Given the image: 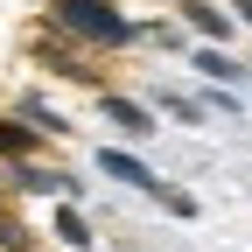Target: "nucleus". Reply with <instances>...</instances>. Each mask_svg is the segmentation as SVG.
<instances>
[{"instance_id": "nucleus-1", "label": "nucleus", "mask_w": 252, "mask_h": 252, "mask_svg": "<svg viewBox=\"0 0 252 252\" xmlns=\"http://www.w3.org/2000/svg\"><path fill=\"white\" fill-rule=\"evenodd\" d=\"M49 28H63L84 49H126L140 42V21L119 7V0H49Z\"/></svg>"}, {"instance_id": "nucleus-2", "label": "nucleus", "mask_w": 252, "mask_h": 252, "mask_svg": "<svg viewBox=\"0 0 252 252\" xmlns=\"http://www.w3.org/2000/svg\"><path fill=\"white\" fill-rule=\"evenodd\" d=\"M35 63H49L56 77H77V84H98V49H84V42H70L63 28H35Z\"/></svg>"}, {"instance_id": "nucleus-3", "label": "nucleus", "mask_w": 252, "mask_h": 252, "mask_svg": "<svg viewBox=\"0 0 252 252\" xmlns=\"http://www.w3.org/2000/svg\"><path fill=\"white\" fill-rule=\"evenodd\" d=\"M98 112H105V126H119L126 140H147V133H154V112H147L140 98H119V91H98Z\"/></svg>"}, {"instance_id": "nucleus-4", "label": "nucleus", "mask_w": 252, "mask_h": 252, "mask_svg": "<svg viewBox=\"0 0 252 252\" xmlns=\"http://www.w3.org/2000/svg\"><path fill=\"white\" fill-rule=\"evenodd\" d=\"M98 175L105 182H126V189H147L154 182V168L140 161V154H126V147H98Z\"/></svg>"}, {"instance_id": "nucleus-5", "label": "nucleus", "mask_w": 252, "mask_h": 252, "mask_svg": "<svg viewBox=\"0 0 252 252\" xmlns=\"http://www.w3.org/2000/svg\"><path fill=\"white\" fill-rule=\"evenodd\" d=\"M182 14H189V28H196V35H203V42H217V49H224V42H231V28H238L231 14H217V7H210V0H189V7H182Z\"/></svg>"}, {"instance_id": "nucleus-6", "label": "nucleus", "mask_w": 252, "mask_h": 252, "mask_svg": "<svg viewBox=\"0 0 252 252\" xmlns=\"http://www.w3.org/2000/svg\"><path fill=\"white\" fill-rule=\"evenodd\" d=\"M196 70H203V77H217V84H245V77H252L245 63H238L231 49H217V42H203V49H196Z\"/></svg>"}, {"instance_id": "nucleus-7", "label": "nucleus", "mask_w": 252, "mask_h": 252, "mask_svg": "<svg viewBox=\"0 0 252 252\" xmlns=\"http://www.w3.org/2000/svg\"><path fill=\"white\" fill-rule=\"evenodd\" d=\"M35 147H42V133L28 119H0V154H7V161H28Z\"/></svg>"}, {"instance_id": "nucleus-8", "label": "nucleus", "mask_w": 252, "mask_h": 252, "mask_svg": "<svg viewBox=\"0 0 252 252\" xmlns=\"http://www.w3.org/2000/svg\"><path fill=\"white\" fill-rule=\"evenodd\" d=\"M14 189H35V196H49V189H56V196H70V175H63V168H14Z\"/></svg>"}, {"instance_id": "nucleus-9", "label": "nucleus", "mask_w": 252, "mask_h": 252, "mask_svg": "<svg viewBox=\"0 0 252 252\" xmlns=\"http://www.w3.org/2000/svg\"><path fill=\"white\" fill-rule=\"evenodd\" d=\"M147 189H154V196H161V210H168V217H196V210H203L196 196H189V189H175V182H161V175H154Z\"/></svg>"}, {"instance_id": "nucleus-10", "label": "nucleus", "mask_w": 252, "mask_h": 252, "mask_svg": "<svg viewBox=\"0 0 252 252\" xmlns=\"http://www.w3.org/2000/svg\"><path fill=\"white\" fill-rule=\"evenodd\" d=\"M56 238H63V245H77V252H91V224H84V210L63 203V210H56Z\"/></svg>"}, {"instance_id": "nucleus-11", "label": "nucleus", "mask_w": 252, "mask_h": 252, "mask_svg": "<svg viewBox=\"0 0 252 252\" xmlns=\"http://www.w3.org/2000/svg\"><path fill=\"white\" fill-rule=\"evenodd\" d=\"M28 245H35V231H28V224H14V217L0 210V252H28Z\"/></svg>"}, {"instance_id": "nucleus-12", "label": "nucleus", "mask_w": 252, "mask_h": 252, "mask_svg": "<svg viewBox=\"0 0 252 252\" xmlns=\"http://www.w3.org/2000/svg\"><path fill=\"white\" fill-rule=\"evenodd\" d=\"M161 112H175V119H189V126H203V105L189 98V91H161Z\"/></svg>"}, {"instance_id": "nucleus-13", "label": "nucleus", "mask_w": 252, "mask_h": 252, "mask_svg": "<svg viewBox=\"0 0 252 252\" xmlns=\"http://www.w3.org/2000/svg\"><path fill=\"white\" fill-rule=\"evenodd\" d=\"M231 21H245V28H252V0H231Z\"/></svg>"}]
</instances>
